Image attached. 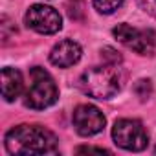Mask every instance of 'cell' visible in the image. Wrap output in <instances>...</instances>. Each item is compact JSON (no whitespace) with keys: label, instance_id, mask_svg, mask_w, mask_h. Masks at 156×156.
<instances>
[{"label":"cell","instance_id":"cell-1","mask_svg":"<svg viewBox=\"0 0 156 156\" xmlns=\"http://www.w3.org/2000/svg\"><path fill=\"white\" fill-rule=\"evenodd\" d=\"M9 154H50L57 152V138L41 125H17L6 134Z\"/></svg>","mask_w":156,"mask_h":156},{"label":"cell","instance_id":"cell-2","mask_svg":"<svg viewBox=\"0 0 156 156\" xmlns=\"http://www.w3.org/2000/svg\"><path fill=\"white\" fill-rule=\"evenodd\" d=\"M79 88L90 98L108 99L119 92L121 75H119L116 64L94 66V68H88L79 77Z\"/></svg>","mask_w":156,"mask_h":156},{"label":"cell","instance_id":"cell-3","mask_svg":"<svg viewBox=\"0 0 156 156\" xmlns=\"http://www.w3.org/2000/svg\"><path fill=\"white\" fill-rule=\"evenodd\" d=\"M59 98L57 85L53 81V77L41 66H33L30 70V87L26 90V107L42 110L51 107Z\"/></svg>","mask_w":156,"mask_h":156},{"label":"cell","instance_id":"cell-4","mask_svg":"<svg viewBox=\"0 0 156 156\" xmlns=\"http://www.w3.org/2000/svg\"><path fill=\"white\" fill-rule=\"evenodd\" d=\"M114 143L125 151H143L149 143V134L138 119H118L112 127Z\"/></svg>","mask_w":156,"mask_h":156},{"label":"cell","instance_id":"cell-5","mask_svg":"<svg viewBox=\"0 0 156 156\" xmlns=\"http://www.w3.org/2000/svg\"><path fill=\"white\" fill-rule=\"evenodd\" d=\"M112 35L129 50L140 55H152L156 48V35L152 30H138L129 24H118L112 30Z\"/></svg>","mask_w":156,"mask_h":156},{"label":"cell","instance_id":"cell-6","mask_svg":"<svg viewBox=\"0 0 156 156\" xmlns=\"http://www.w3.org/2000/svg\"><path fill=\"white\" fill-rule=\"evenodd\" d=\"M24 22L30 30L37 31V33H42V35H53L57 33L61 28H62V19L61 15L50 8V6H44V4H35L31 6L28 11H26V17H24Z\"/></svg>","mask_w":156,"mask_h":156},{"label":"cell","instance_id":"cell-7","mask_svg":"<svg viewBox=\"0 0 156 156\" xmlns=\"http://www.w3.org/2000/svg\"><path fill=\"white\" fill-rule=\"evenodd\" d=\"M73 127L81 136H94L103 130L105 116L94 105H79L73 110Z\"/></svg>","mask_w":156,"mask_h":156},{"label":"cell","instance_id":"cell-8","mask_svg":"<svg viewBox=\"0 0 156 156\" xmlns=\"http://www.w3.org/2000/svg\"><path fill=\"white\" fill-rule=\"evenodd\" d=\"M83 51H81V46L73 42V41H61L57 42L51 51H50V61L51 64L59 66V68H70L73 66L75 62H79Z\"/></svg>","mask_w":156,"mask_h":156},{"label":"cell","instance_id":"cell-9","mask_svg":"<svg viewBox=\"0 0 156 156\" xmlns=\"http://www.w3.org/2000/svg\"><path fill=\"white\" fill-rule=\"evenodd\" d=\"M22 73L15 68L2 70V98L6 101H15L22 94Z\"/></svg>","mask_w":156,"mask_h":156},{"label":"cell","instance_id":"cell-10","mask_svg":"<svg viewBox=\"0 0 156 156\" xmlns=\"http://www.w3.org/2000/svg\"><path fill=\"white\" fill-rule=\"evenodd\" d=\"M66 11L72 20H83L85 19V0H68Z\"/></svg>","mask_w":156,"mask_h":156},{"label":"cell","instance_id":"cell-11","mask_svg":"<svg viewBox=\"0 0 156 156\" xmlns=\"http://www.w3.org/2000/svg\"><path fill=\"white\" fill-rule=\"evenodd\" d=\"M92 2H94V8H96L99 13L110 15V13H114L116 9L121 8L123 0H92Z\"/></svg>","mask_w":156,"mask_h":156},{"label":"cell","instance_id":"cell-12","mask_svg":"<svg viewBox=\"0 0 156 156\" xmlns=\"http://www.w3.org/2000/svg\"><path fill=\"white\" fill-rule=\"evenodd\" d=\"M101 59H103L107 64H116V66L123 61V57L119 55V51H116V50L110 48V46H107V48L101 50Z\"/></svg>","mask_w":156,"mask_h":156},{"label":"cell","instance_id":"cell-13","mask_svg":"<svg viewBox=\"0 0 156 156\" xmlns=\"http://www.w3.org/2000/svg\"><path fill=\"white\" fill-rule=\"evenodd\" d=\"M152 92V85L149 79H140L136 85H134V94L140 98V99H147Z\"/></svg>","mask_w":156,"mask_h":156},{"label":"cell","instance_id":"cell-14","mask_svg":"<svg viewBox=\"0 0 156 156\" xmlns=\"http://www.w3.org/2000/svg\"><path fill=\"white\" fill-rule=\"evenodd\" d=\"M2 39H4V44H8L9 42V39H11V35L15 37V33H17V30H15V26H11V20L4 15L2 17Z\"/></svg>","mask_w":156,"mask_h":156},{"label":"cell","instance_id":"cell-15","mask_svg":"<svg viewBox=\"0 0 156 156\" xmlns=\"http://www.w3.org/2000/svg\"><path fill=\"white\" fill-rule=\"evenodd\" d=\"M138 4L145 13H149L151 17L156 19V0H138Z\"/></svg>","mask_w":156,"mask_h":156},{"label":"cell","instance_id":"cell-16","mask_svg":"<svg viewBox=\"0 0 156 156\" xmlns=\"http://www.w3.org/2000/svg\"><path fill=\"white\" fill-rule=\"evenodd\" d=\"M75 152H98V154H110V151L107 149H101V147H77Z\"/></svg>","mask_w":156,"mask_h":156}]
</instances>
